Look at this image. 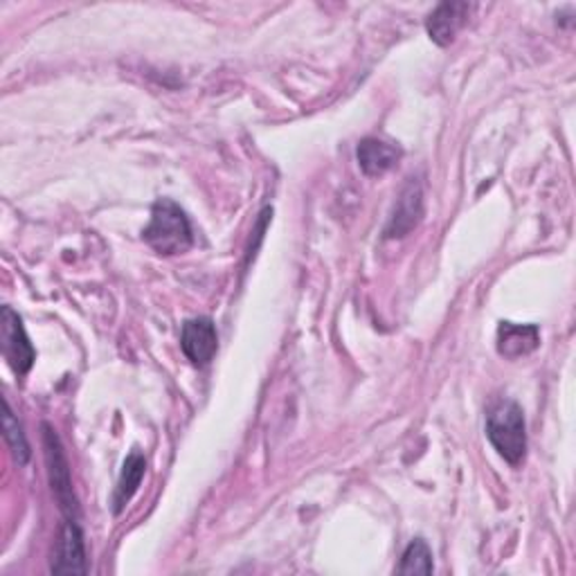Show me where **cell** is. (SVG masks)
<instances>
[{
    "label": "cell",
    "mask_w": 576,
    "mask_h": 576,
    "mask_svg": "<svg viewBox=\"0 0 576 576\" xmlns=\"http://www.w3.org/2000/svg\"><path fill=\"white\" fill-rule=\"evenodd\" d=\"M423 219V188L417 178H410L404 192L396 199L389 221L383 230L385 239L408 237Z\"/></svg>",
    "instance_id": "5b68a950"
},
{
    "label": "cell",
    "mask_w": 576,
    "mask_h": 576,
    "mask_svg": "<svg viewBox=\"0 0 576 576\" xmlns=\"http://www.w3.org/2000/svg\"><path fill=\"white\" fill-rule=\"evenodd\" d=\"M540 345V332L536 324H514V322H500L497 327V351L500 356L518 360L529 356Z\"/></svg>",
    "instance_id": "9c48e42d"
},
{
    "label": "cell",
    "mask_w": 576,
    "mask_h": 576,
    "mask_svg": "<svg viewBox=\"0 0 576 576\" xmlns=\"http://www.w3.org/2000/svg\"><path fill=\"white\" fill-rule=\"evenodd\" d=\"M0 322H3L0 327H3L5 360L19 376H25L34 365L36 351H34V347L25 334L23 320L12 307H3V313H0Z\"/></svg>",
    "instance_id": "277c9868"
},
{
    "label": "cell",
    "mask_w": 576,
    "mask_h": 576,
    "mask_svg": "<svg viewBox=\"0 0 576 576\" xmlns=\"http://www.w3.org/2000/svg\"><path fill=\"white\" fill-rule=\"evenodd\" d=\"M356 158L360 169H363L365 176H383L389 169L396 167V163L401 160V149L394 147V144H387L379 137H365L358 144Z\"/></svg>",
    "instance_id": "30bf717a"
},
{
    "label": "cell",
    "mask_w": 576,
    "mask_h": 576,
    "mask_svg": "<svg viewBox=\"0 0 576 576\" xmlns=\"http://www.w3.org/2000/svg\"><path fill=\"white\" fill-rule=\"evenodd\" d=\"M180 347L192 365L205 368L219 349V334H216L214 322L209 317L188 320L183 324V334H180Z\"/></svg>",
    "instance_id": "52a82bcc"
},
{
    "label": "cell",
    "mask_w": 576,
    "mask_h": 576,
    "mask_svg": "<svg viewBox=\"0 0 576 576\" xmlns=\"http://www.w3.org/2000/svg\"><path fill=\"white\" fill-rule=\"evenodd\" d=\"M3 430H5V442L10 446V453L14 457V461L19 466H25L32 457V451H29V444H27V437L23 432V425L21 421L16 419L10 401L5 399V415H3Z\"/></svg>",
    "instance_id": "7c38bea8"
},
{
    "label": "cell",
    "mask_w": 576,
    "mask_h": 576,
    "mask_svg": "<svg viewBox=\"0 0 576 576\" xmlns=\"http://www.w3.org/2000/svg\"><path fill=\"white\" fill-rule=\"evenodd\" d=\"M44 448H46V464H48V478L55 493V500L63 514V520H82L80 514V502L72 489V476H70V464L63 453L61 440L52 425L44 423Z\"/></svg>",
    "instance_id": "3957f363"
},
{
    "label": "cell",
    "mask_w": 576,
    "mask_h": 576,
    "mask_svg": "<svg viewBox=\"0 0 576 576\" xmlns=\"http://www.w3.org/2000/svg\"><path fill=\"white\" fill-rule=\"evenodd\" d=\"M468 14H471V5L468 3H442V5H437V10L432 12L425 21L428 36L440 48L451 46L455 41L457 32L468 21Z\"/></svg>",
    "instance_id": "ba28073f"
},
{
    "label": "cell",
    "mask_w": 576,
    "mask_h": 576,
    "mask_svg": "<svg viewBox=\"0 0 576 576\" xmlns=\"http://www.w3.org/2000/svg\"><path fill=\"white\" fill-rule=\"evenodd\" d=\"M142 239L158 255H183L194 243L188 214L171 199H160L152 207V221L142 230Z\"/></svg>",
    "instance_id": "6da1fadb"
},
{
    "label": "cell",
    "mask_w": 576,
    "mask_h": 576,
    "mask_svg": "<svg viewBox=\"0 0 576 576\" xmlns=\"http://www.w3.org/2000/svg\"><path fill=\"white\" fill-rule=\"evenodd\" d=\"M55 574H86V545H84V531L80 520H63L52 565Z\"/></svg>",
    "instance_id": "8992f818"
},
{
    "label": "cell",
    "mask_w": 576,
    "mask_h": 576,
    "mask_svg": "<svg viewBox=\"0 0 576 576\" xmlns=\"http://www.w3.org/2000/svg\"><path fill=\"white\" fill-rule=\"evenodd\" d=\"M144 473H147V459H144L142 453L133 451L124 459L122 473H120V480H118V487L113 493V514L116 516H120L124 512V507L131 502V497L137 493Z\"/></svg>",
    "instance_id": "8fae6325"
},
{
    "label": "cell",
    "mask_w": 576,
    "mask_h": 576,
    "mask_svg": "<svg viewBox=\"0 0 576 576\" xmlns=\"http://www.w3.org/2000/svg\"><path fill=\"white\" fill-rule=\"evenodd\" d=\"M435 565H432V552L423 538H415L412 543L406 548L396 574H432Z\"/></svg>",
    "instance_id": "4fadbf2b"
},
{
    "label": "cell",
    "mask_w": 576,
    "mask_h": 576,
    "mask_svg": "<svg viewBox=\"0 0 576 576\" xmlns=\"http://www.w3.org/2000/svg\"><path fill=\"white\" fill-rule=\"evenodd\" d=\"M487 437L497 455L518 466L527 453L525 412L516 401H500L487 417Z\"/></svg>",
    "instance_id": "7a4b0ae2"
}]
</instances>
